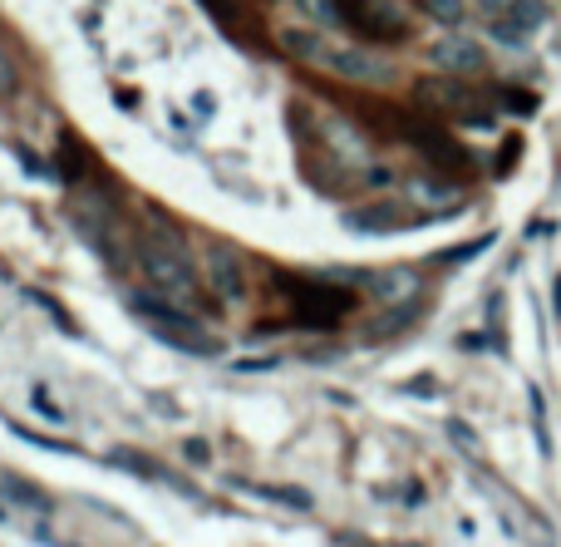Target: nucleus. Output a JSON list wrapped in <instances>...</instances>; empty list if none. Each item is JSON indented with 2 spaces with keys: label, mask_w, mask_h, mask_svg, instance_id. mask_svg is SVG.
<instances>
[{
  "label": "nucleus",
  "mask_w": 561,
  "mask_h": 547,
  "mask_svg": "<svg viewBox=\"0 0 561 547\" xmlns=\"http://www.w3.org/2000/svg\"><path fill=\"white\" fill-rule=\"evenodd\" d=\"M256 493H262L266 503H280V509H300V513L316 509V499H310L306 489H272V483H266V489H256Z\"/></svg>",
  "instance_id": "16"
},
{
  "label": "nucleus",
  "mask_w": 561,
  "mask_h": 547,
  "mask_svg": "<svg viewBox=\"0 0 561 547\" xmlns=\"http://www.w3.org/2000/svg\"><path fill=\"white\" fill-rule=\"evenodd\" d=\"M30 404H35V410H39V420H49V424H55V430H59V424H69L65 404L55 400V390H49L45 380H35V385H30Z\"/></svg>",
  "instance_id": "14"
},
{
  "label": "nucleus",
  "mask_w": 561,
  "mask_h": 547,
  "mask_svg": "<svg viewBox=\"0 0 561 547\" xmlns=\"http://www.w3.org/2000/svg\"><path fill=\"white\" fill-rule=\"evenodd\" d=\"M276 286H280V301L290 306V326H300V331H330V326H340L359 306V296L350 286H335L325 276L276 272Z\"/></svg>",
  "instance_id": "2"
},
{
  "label": "nucleus",
  "mask_w": 561,
  "mask_h": 547,
  "mask_svg": "<svg viewBox=\"0 0 561 547\" xmlns=\"http://www.w3.org/2000/svg\"><path fill=\"white\" fill-rule=\"evenodd\" d=\"M428 59H434V65L444 69V75H454V79H468V75H478V69L488 65L483 45H473V39H463V35L438 39V45L428 49Z\"/></svg>",
  "instance_id": "10"
},
{
  "label": "nucleus",
  "mask_w": 561,
  "mask_h": 547,
  "mask_svg": "<svg viewBox=\"0 0 561 547\" xmlns=\"http://www.w3.org/2000/svg\"><path fill=\"white\" fill-rule=\"evenodd\" d=\"M197 5H203L222 30H232V35H237V25H242V10H237V0H197Z\"/></svg>",
  "instance_id": "17"
},
{
  "label": "nucleus",
  "mask_w": 561,
  "mask_h": 547,
  "mask_svg": "<svg viewBox=\"0 0 561 547\" xmlns=\"http://www.w3.org/2000/svg\"><path fill=\"white\" fill-rule=\"evenodd\" d=\"M0 483H5V489H15V493H10V499H15V503H25V509L55 513V499H49V493L39 489V483H25V479H15V474H5V479H0Z\"/></svg>",
  "instance_id": "13"
},
{
  "label": "nucleus",
  "mask_w": 561,
  "mask_h": 547,
  "mask_svg": "<svg viewBox=\"0 0 561 547\" xmlns=\"http://www.w3.org/2000/svg\"><path fill=\"white\" fill-rule=\"evenodd\" d=\"M533 424H537V449L552 454V434H547V400H542V390H533Z\"/></svg>",
  "instance_id": "20"
},
{
  "label": "nucleus",
  "mask_w": 561,
  "mask_h": 547,
  "mask_svg": "<svg viewBox=\"0 0 561 547\" xmlns=\"http://www.w3.org/2000/svg\"><path fill=\"white\" fill-rule=\"evenodd\" d=\"M517 158H523V138L517 134H507V144H503V153H497V163H493V178H507L517 168Z\"/></svg>",
  "instance_id": "19"
},
{
  "label": "nucleus",
  "mask_w": 561,
  "mask_h": 547,
  "mask_svg": "<svg viewBox=\"0 0 561 547\" xmlns=\"http://www.w3.org/2000/svg\"><path fill=\"white\" fill-rule=\"evenodd\" d=\"M552 311H557V326H561V276L552 282Z\"/></svg>",
  "instance_id": "25"
},
{
  "label": "nucleus",
  "mask_w": 561,
  "mask_h": 547,
  "mask_svg": "<svg viewBox=\"0 0 561 547\" xmlns=\"http://www.w3.org/2000/svg\"><path fill=\"white\" fill-rule=\"evenodd\" d=\"M340 20L365 45H404L409 39V20L394 0H340Z\"/></svg>",
  "instance_id": "5"
},
{
  "label": "nucleus",
  "mask_w": 561,
  "mask_h": 547,
  "mask_svg": "<svg viewBox=\"0 0 561 547\" xmlns=\"http://www.w3.org/2000/svg\"><path fill=\"white\" fill-rule=\"evenodd\" d=\"M404 144H414L419 153H424L434 168H444V173H468V168H473V153H468L458 138H448L444 124H428L424 114H409Z\"/></svg>",
  "instance_id": "7"
},
{
  "label": "nucleus",
  "mask_w": 561,
  "mask_h": 547,
  "mask_svg": "<svg viewBox=\"0 0 561 547\" xmlns=\"http://www.w3.org/2000/svg\"><path fill=\"white\" fill-rule=\"evenodd\" d=\"M419 104L434 109V114L444 118H458V124H473V128H488L493 124V104H488L483 94H478L473 84H463V79H419Z\"/></svg>",
  "instance_id": "4"
},
{
  "label": "nucleus",
  "mask_w": 561,
  "mask_h": 547,
  "mask_svg": "<svg viewBox=\"0 0 561 547\" xmlns=\"http://www.w3.org/2000/svg\"><path fill=\"white\" fill-rule=\"evenodd\" d=\"M320 69L350 79V84H385V79H394V69H389L385 59H375L369 49H359V45H330Z\"/></svg>",
  "instance_id": "9"
},
{
  "label": "nucleus",
  "mask_w": 561,
  "mask_h": 547,
  "mask_svg": "<svg viewBox=\"0 0 561 547\" xmlns=\"http://www.w3.org/2000/svg\"><path fill=\"white\" fill-rule=\"evenodd\" d=\"M290 5H296L316 30H345V20H340V0H290Z\"/></svg>",
  "instance_id": "12"
},
{
  "label": "nucleus",
  "mask_w": 561,
  "mask_h": 547,
  "mask_svg": "<svg viewBox=\"0 0 561 547\" xmlns=\"http://www.w3.org/2000/svg\"><path fill=\"white\" fill-rule=\"evenodd\" d=\"M183 459H187V464H207L213 454H207V444H203V440H187V444H183Z\"/></svg>",
  "instance_id": "24"
},
{
  "label": "nucleus",
  "mask_w": 561,
  "mask_h": 547,
  "mask_svg": "<svg viewBox=\"0 0 561 547\" xmlns=\"http://www.w3.org/2000/svg\"><path fill=\"white\" fill-rule=\"evenodd\" d=\"M0 523H5V509H0Z\"/></svg>",
  "instance_id": "27"
},
{
  "label": "nucleus",
  "mask_w": 561,
  "mask_h": 547,
  "mask_svg": "<svg viewBox=\"0 0 561 547\" xmlns=\"http://www.w3.org/2000/svg\"><path fill=\"white\" fill-rule=\"evenodd\" d=\"M15 79H20V75H15V59L0 49V94H10V89H15Z\"/></svg>",
  "instance_id": "23"
},
{
  "label": "nucleus",
  "mask_w": 561,
  "mask_h": 547,
  "mask_svg": "<svg viewBox=\"0 0 561 547\" xmlns=\"http://www.w3.org/2000/svg\"><path fill=\"white\" fill-rule=\"evenodd\" d=\"M434 223V217H419L409 207H394V203H375V207H355L345 213V227L359 237H394V232H414V227Z\"/></svg>",
  "instance_id": "8"
},
{
  "label": "nucleus",
  "mask_w": 561,
  "mask_h": 547,
  "mask_svg": "<svg viewBox=\"0 0 561 547\" xmlns=\"http://www.w3.org/2000/svg\"><path fill=\"white\" fill-rule=\"evenodd\" d=\"M419 5H424L438 25H463V15H468L463 0H419Z\"/></svg>",
  "instance_id": "18"
},
{
  "label": "nucleus",
  "mask_w": 561,
  "mask_h": 547,
  "mask_svg": "<svg viewBox=\"0 0 561 547\" xmlns=\"http://www.w3.org/2000/svg\"><path fill=\"white\" fill-rule=\"evenodd\" d=\"M276 45L286 49L290 59H306V65H325L330 39H325V30H316V25H286V30H276Z\"/></svg>",
  "instance_id": "11"
},
{
  "label": "nucleus",
  "mask_w": 561,
  "mask_h": 547,
  "mask_svg": "<svg viewBox=\"0 0 561 547\" xmlns=\"http://www.w3.org/2000/svg\"><path fill=\"white\" fill-rule=\"evenodd\" d=\"M507 109H513V114H533V109H537V94H523V89H507Z\"/></svg>",
  "instance_id": "22"
},
{
  "label": "nucleus",
  "mask_w": 561,
  "mask_h": 547,
  "mask_svg": "<svg viewBox=\"0 0 561 547\" xmlns=\"http://www.w3.org/2000/svg\"><path fill=\"white\" fill-rule=\"evenodd\" d=\"M197 266H203L207 296H217L222 306H242L247 296H252V282H247V262H242V252H237V247L207 242L203 257H197Z\"/></svg>",
  "instance_id": "6"
},
{
  "label": "nucleus",
  "mask_w": 561,
  "mask_h": 547,
  "mask_svg": "<svg viewBox=\"0 0 561 547\" xmlns=\"http://www.w3.org/2000/svg\"><path fill=\"white\" fill-rule=\"evenodd\" d=\"M30 538H39L45 547H75V543H55V538H49V533H30Z\"/></svg>",
  "instance_id": "26"
},
{
  "label": "nucleus",
  "mask_w": 561,
  "mask_h": 547,
  "mask_svg": "<svg viewBox=\"0 0 561 547\" xmlns=\"http://www.w3.org/2000/svg\"><path fill=\"white\" fill-rule=\"evenodd\" d=\"M513 20H517V30H537L542 25V5H527L523 0V5H513Z\"/></svg>",
  "instance_id": "21"
},
{
  "label": "nucleus",
  "mask_w": 561,
  "mask_h": 547,
  "mask_svg": "<svg viewBox=\"0 0 561 547\" xmlns=\"http://www.w3.org/2000/svg\"><path fill=\"white\" fill-rule=\"evenodd\" d=\"M10 434H15V440H25V444H35V449H49V454H79L75 444L55 440V434H35V430H25V424H15V420H10Z\"/></svg>",
  "instance_id": "15"
},
{
  "label": "nucleus",
  "mask_w": 561,
  "mask_h": 547,
  "mask_svg": "<svg viewBox=\"0 0 561 547\" xmlns=\"http://www.w3.org/2000/svg\"><path fill=\"white\" fill-rule=\"evenodd\" d=\"M128 311H134L163 345H173V351H187V355H217L222 351V345L213 341V331H207L203 316L187 311V306L163 301V296H153L148 286H134V292H128Z\"/></svg>",
  "instance_id": "3"
},
{
  "label": "nucleus",
  "mask_w": 561,
  "mask_h": 547,
  "mask_svg": "<svg viewBox=\"0 0 561 547\" xmlns=\"http://www.w3.org/2000/svg\"><path fill=\"white\" fill-rule=\"evenodd\" d=\"M128 247H134L128 257H134L138 276H144V286L153 296H163V301H173V306H187V311H197L203 321L217 311V306L207 301L203 266H197V257H193V242H187V232L163 207H148V227Z\"/></svg>",
  "instance_id": "1"
}]
</instances>
